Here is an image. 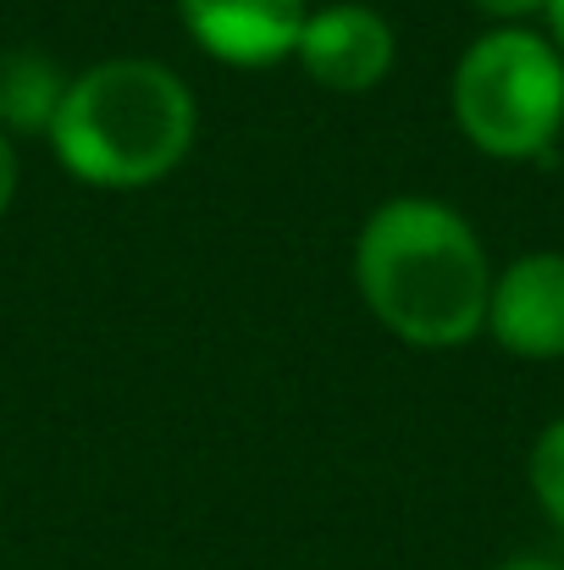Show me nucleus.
<instances>
[{
	"label": "nucleus",
	"instance_id": "9",
	"mask_svg": "<svg viewBox=\"0 0 564 570\" xmlns=\"http://www.w3.org/2000/svg\"><path fill=\"white\" fill-rule=\"evenodd\" d=\"M482 17H493L498 28H526L532 17H543L548 11V0H471Z\"/></svg>",
	"mask_w": 564,
	"mask_h": 570
},
{
	"label": "nucleus",
	"instance_id": "4",
	"mask_svg": "<svg viewBox=\"0 0 564 570\" xmlns=\"http://www.w3.org/2000/svg\"><path fill=\"white\" fill-rule=\"evenodd\" d=\"M294 61L327 95H372L398 61V33L366 0H333L305 17Z\"/></svg>",
	"mask_w": 564,
	"mask_h": 570
},
{
	"label": "nucleus",
	"instance_id": "8",
	"mask_svg": "<svg viewBox=\"0 0 564 570\" xmlns=\"http://www.w3.org/2000/svg\"><path fill=\"white\" fill-rule=\"evenodd\" d=\"M526 482H532V499L543 504V515L564 532V415L537 432L532 460H526Z\"/></svg>",
	"mask_w": 564,
	"mask_h": 570
},
{
	"label": "nucleus",
	"instance_id": "1",
	"mask_svg": "<svg viewBox=\"0 0 564 570\" xmlns=\"http://www.w3.org/2000/svg\"><path fill=\"white\" fill-rule=\"evenodd\" d=\"M355 288L398 344L459 350L487 333L493 261L454 205L398 194L376 205L355 238Z\"/></svg>",
	"mask_w": 564,
	"mask_h": 570
},
{
	"label": "nucleus",
	"instance_id": "12",
	"mask_svg": "<svg viewBox=\"0 0 564 570\" xmlns=\"http://www.w3.org/2000/svg\"><path fill=\"white\" fill-rule=\"evenodd\" d=\"M543 17H548V39H554V50L564 56V0H548Z\"/></svg>",
	"mask_w": 564,
	"mask_h": 570
},
{
	"label": "nucleus",
	"instance_id": "2",
	"mask_svg": "<svg viewBox=\"0 0 564 570\" xmlns=\"http://www.w3.org/2000/svg\"><path fill=\"white\" fill-rule=\"evenodd\" d=\"M199 111L188 83L150 56H111L67 78L50 122L56 161L89 189H150L194 150Z\"/></svg>",
	"mask_w": 564,
	"mask_h": 570
},
{
	"label": "nucleus",
	"instance_id": "5",
	"mask_svg": "<svg viewBox=\"0 0 564 570\" xmlns=\"http://www.w3.org/2000/svg\"><path fill=\"white\" fill-rule=\"evenodd\" d=\"M184 33L221 67L260 72L294 61L310 0H172Z\"/></svg>",
	"mask_w": 564,
	"mask_h": 570
},
{
	"label": "nucleus",
	"instance_id": "10",
	"mask_svg": "<svg viewBox=\"0 0 564 570\" xmlns=\"http://www.w3.org/2000/svg\"><path fill=\"white\" fill-rule=\"evenodd\" d=\"M17 145H11V134L0 128V216H6V205H11V194H17Z\"/></svg>",
	"mask_w": 564,
	"mask_h": 570
},
{
	"label": "nucleus",
	"instance_id": "3",
	"mask_svg": "<svg viewBox=\"0 0 564 570\" xmlns=\"http://www.w3.org/2000/svg\"><path fill=\"white\" fill-rule=\"evenodd\" d=\"M454 122L493 161H532L564 128V56L537 28H487L454 67Z\"/></svg>",
	"mask_w": 564,
	"mask_h": 570
},
{
	"label": "nucleus",
	"instance_id": "6",
	"mask_svg": "<svg viewBox=\"0 0 564 570\" xmlns=\"http://www.w3.org/2000/svg\"><path fill=\"white\" fill-rule=\"evenodd\" d=\"M487 333L521 361H564V255L532 249L493 272Z\"/></svg>",
	"mask_w": 564,
	"mask_h": 570
},
{
	"label": "nucleus",
	"instance_id": "7",
	"mask_svg": "<svg viewBox=\"0 0 564 570\" xmlns=\"http://www.w3.org/2000/svg\"><path fill=\"white\" fill-rule=\"evenodd\" d=\"M67 95V78L39 50L0 56V128L6 134H50L56 106Z\"/></svg>",
	"mask_w": 564,
	"mask_h": 570
},
{
	"label": "nucleus",
	"instance_id": "11",
	"mask_svg": "<svg viewBox=\"0 0 564 570\" xmlns=\"http://www.w3.org/2000/svg\"><path fill=\"white\" fill-rule=\"evenodd\" d=\"M493 570H564L560 560H543V554H515V560H504V566Z\"/></svg>",
	"mask_w": 564,
	"mask_h": 570
}]
</instances>
